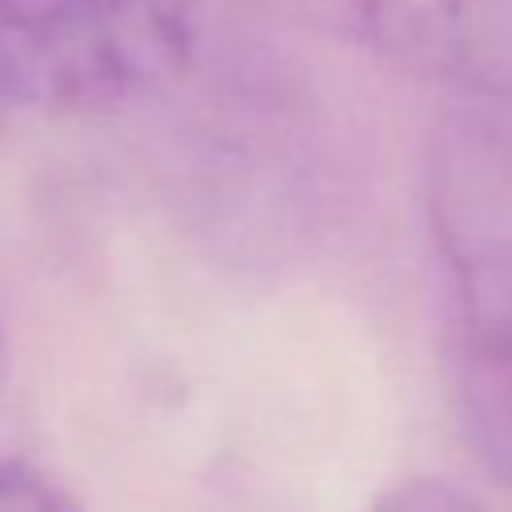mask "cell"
<instances>
[{"mask_svg":"<svg viewBox=\"0 0 512 512\" xmlns=\"http://www.w3.org/2000/svg\"><path fill=\"white\" fill-rule=\"evenodd\" d=\"M424 220L468 440L512 480V132L500 120L468 104L440 116L424 160Z\"/></svg>","mask_w":512,"mask_h":512,"instance_id":"obj_1","label":"cell"},{"mask_svg":"<svg viewBox=\"0 0 512 512\" xmlns=\"http://www.w3.org/2000/svg\"><path fill=\"white\" fill-rule=\"evenodd\" d=\"M204 0H0V100L108 112L168 88L200 44Z\"/></svg>","mask_w":512,"mask_h":512,"instance_id":"obj_2","label":"cell"},{"mask_svg":"<svg viewBox=\"0 0 512 512\" xmlns=\"http://www.w3.org/2000/svg\"><path fill=\"white\" fill-rule=\"evenodd\" d=\"M284 20L456 92L512 104V0H268Z\"/></svg>","mask_w":512,"mask_h":512,"instance_id":"obj_3","label":"cell"},{"mask_svg":"<svg viewBox=\"0 0 512 512\" xmlns=\"http://www.w3.org/2000/svg\"><path fill=\"white\" fill-rule=\"evenodd\" d=\"M0 512H76L72 496L28 460H0Z\"/></svg>","mask_w":512,"mask_h":512,"instance_id":"obj_4","label":"cell"},{"mask_svg":"<svg viewBox=\"0 0 512 512\" xmlns=\"http://www.w3.org/2000/svg\"><path fill=\"white\" fill-rule=\"evenodd\" d=\"M368 512H488L472 492L440 476H408L376 496Z\"/></svg>","mask_w":512,"mask_h":512,"instance_id":"obj_5","label":"cell"},{"mask_svg":"<svg viewBox=\"0 0 512 512\" xmlns=\"http://www.w3.org/2000/svg\"><path fill=\"white\" fill-rule=\"evenodd\" d=\"M0 360H4V332H0Z\"/></svg>","mask_w":512,"mask_h":512,"instance_id":"obj_6","label":"cell"}]
</instances>
